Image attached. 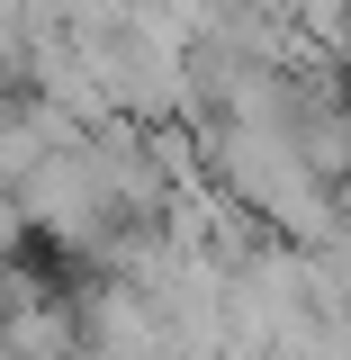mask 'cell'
I'll list each match as a JSON object with an SVG mask.
<instances>
[{
    "label": "cell",
    "mask_w": 351,
    "mask_h": 360,
    "mask_svg": "<svg viewBox=\"0 0 351 360\" xmlns=\"http://www.w3.org/2000/svg\"><path fill=\"white\" fill-rule=\"evenodd\" d=\"M72 135H82V117H63L54 99H37V108H9V117H0V189H18V180L37 172L54 144H72Z\"/></svg>",
    "instance_id": "6da1fadb"
}]
</instances>
